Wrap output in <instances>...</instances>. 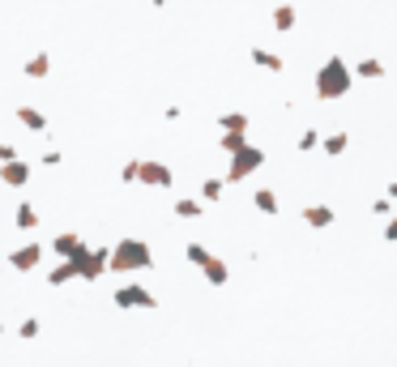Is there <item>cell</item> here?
Instances as JSON below:
<instances>
[{
    "mask_svg": "<svg viewBox=\"0 0 397 367\" xmlns=\"http://www.w3.org/2000/svg\"><path fill=\"white\" fill-rule=\"evenodd\" d=\"M312 90H316V98H321V103H338V98H346V94L355 90V68H351L342 56H329V60L316 68Z\"/></svg>",
    "mask_w": 397,
    "mask_h": 367,
    "instance_id": "1",
    "label": "cell"
},
{
    "mask_svg": "<svg viewBox=\"0 0 397 367\" xmlns=\"http://www.w3.org/2000/svg\"><path fill=\"white\" fill-rule=\"evenodd\" d=\"M141 269H154V252H150V244L137 239V235L115 239V248H111V274H141Z\"/></svg>",
    "mask_w": 397,
    "mask_h": 367,
    "instance_id": "2",
    "label": "cell"
},
{
    "mask_svg": "<svg viewBox=\"0 0 397 367\" xmlns=\"http://www.w3.org/2000/svg\"><path fill=\"white\" fill-rule=\"evenodd\" d=\"M261 167H265V150H261V145H248V150H239V154L227 162V180H252Z\"/></svg>",
    "mask_w": 397,
    "mask_h": 367,
    "instance_id": "3",
    "label": "cell"
},
{
    "mask_svg": "<svg viewBox=\"0 0 397 367\" xmlns=\"http://www.w3.org/2000/svg\"><path fill=\"white\" fill-rule=\"evenodd\" d=\"M115 308H124V312H154L158 308V299H154V291L150 286H115Z\"/></svg>",
    "mask_w": 397,
    "mask_h": 367,
    "instance_id": "4",
    "label": "cell"
},
{
    "mask_svg": "<svg viewBox=\"0 0 397 367\" xmlns=\"http://www.w3.org/2000/svg\"><path fill=\"white\" fill-rule=\"evenodd\" d=\"M47 252H56L60 261H73V257H86V252H90V244H86L77 231H60V235L47 244Z\"/></svg>",
    "mask_w": 397,
    "mask_h": 367,
    "instance_id": "5",
    "label": "cell"
},
{
    "mask_svg": "<svg viewBox=\"0 0 397 367\" xmlns=\"http://www.w3.org/2000/svg\"><path fill=\"white\" fill-rule=\"evenodd\" d=\"M43 257H47V248H43V244H26V248L9 252V265H13L17 274H30V269H38V265H43Z\"/></svg>",
    "mask_w": 397,
    "mask_h": 367,
    "instance_id": "6",
    "label": "cell"
},
{
    "mask_svg": "<svg viewBox=\"0 0 397 367\" xmlns=\"http://www.w3.org/2000/svg\"><path fill=\"white\" fill-rule=\"evenodd\" d=\"M141 184H150V188H171V184H175V175H171V167H167V162L145 158V162H141Z\"/></svg>",
    "mask_w": 397,
    "mask_h": 367,
    "instance_id": "7",
    "label": "cell"
},
{
    "mask_svg": "<svg viewBox=\"0 0 397 367\" xmlns=\"http://www.w3.org/2000/svg\"><path fill=\"white\" fill-rule=\"evenodd\" d=\"M107 269H111V248H94L90 261H86V278H81V282H98Z\"/></svg>",
    "mask_w": 397,
    "mask_h": 367,
    "instance_id": "8",
    "label": "cell"
},
{
    "mask_svg": "<svg viewBox=\"0 0 397 367\" xmlns=\"http://www.w3.org/2000/svg\"><path fill=\"white\" fill-rule=\"evenodd\" d=\"M355 77H364V81H385V77H389V68H385V60L364 56V60H355Z\"/></svg>",
    "mask_w": 397,
    "mask_h": 367,
    "instance_id": "9",
    "label": "cell"
},
{
    "mask_svg": "<svg viewBox=\"0 0 397 367\" xmlns=\"http://www.w3.org/2000/svg\"><path fill=\"white\" fill-rule=\"evenodd\" d=\"M0 184L26 188V184H30V162H21V158H17V162H4V167H0Z\"/></svg>",
    "mask_w": 397,
    "mask_h": 367,
    "instance_id": "10",
    "label": "cell"
},
{
    "mask_svg": "<svg viewBox=\"0 0 397 367\" xmlns=\"http://www.w3.org/2000/svg\"><path fill=\"white\" fill-rule=\"evenodd\" d=\"M304 222H308L312 231H325V227L338 222V214H334L329 205H304Z\"/></svg>",
    "mask_w": 397,
    "mask_h": 367,
    "instance_id": "11",
    "label": "cell"
},
{
    "mask_svg": "<svg viewBox=\"0 0 397 367\" xmlns=\"http://www.w3.org/2000/svg\"><path fill=\"white\" fill-rule=\"evenodd\" d=\"M201 274H205V282H210V286H227V282H231V269H227V261H222V257H210V261L201 265Z\"/></svg>",
    "mask_w": 397,
    "mask_h": 367,
    "instance_id": "12",
    "label": "cell"
},
{
    "mask_svg": "<svg viewBox=\"0 0 397 367\" xmlns=\"http://www.w3.org/2000/svg\"><path fill=\"white\" fill-rule=\"evenodd\" d=\"M252 64L265 68V73H282V68H287V60H282L278 51H269V47H252Z\"/></svg>",
    "mask_w": 397,
    "mask_h": 367,
    "instance_id": "13",
    "label": "cell"
},
{
    "mask_svg": "<svg viewBox=\"0 0 397 367\" xmlns=\"http://www.w3.org/2000/svg\"><path fill=\"white\" fill-rule=\"evenodd\" d=\"M13 115H17L21 128H30V133H47V115H43L38 107H17Z\"/></svg>",
    "mask_w": 397,
    "mask_h": 367,
    "instance_id": "14",
    "label": "cell"
},
{
    "mask_svg": "<svg viewBox=\"0 0 397 367\" xmlns=\"http://www.w3.org/2000/svg\"><path fill=\"white\" fill-rule=\"evenodd\" d=\"M252 141H248V133H218V150L227 154V158H235L239 150H248Z\"/></svg>",
    "mask_w": 397,
    "mask_h": 367,
    "instance_id": "15",
    "label": "cell"
},
{
    "mask_svg": "<svg viewBox=\"0 0 397 367\" xmlns=\"http://www.w3.org/2000/svg\"><path fill=\"white\" fill-rule=\"evenodd\" d=\"M47 73H51V56H47V51H34V56L26 60V77H30V81H43Z\"/></svg>",
    "mask_w": 397,
    "mask_h": 367,
    "instance_id": "16",
    "label": "cell"
},
{
    "mask_svg": "<svg viewBox=\"0 0 397 367\" xmlns=\"http://www.w3.org/2000/svg\"><path fill=\"white\" fill-rule=\"evenodd\" d=\"M218 128H222V133H248V128H252V115L227 111V115H218Z\"/></svg>",
    "mask_w": 397,
    "mask_h": 367,
    "instance_id": "17",
    "label": "cell"
},
{
    "mask_svg": "<svg viewBox=\"0 0 397 367\" xmlns=\"http://www.w3.org/2000/svg\"><path fill=\"white\" fill-rule=\"evenodd\" d=\"M252 205H257L265 218H274V214H278V192H274V188H257V192H252Z\"/></svg>",
    "mask_w": 397,
    "mask_h": 367,
    "instance_id": "18",
    "label": "cell"
},
{
    "mask_svg": "<svg viewBox=\"0 0 397 367\" xmlns=\"http://www.w3.org/2000/svg\"><path fill=\"white\" fill-rule=\"evenodd\" d=\"M346 145H351V133H329V137L321 141V150H325L329 158H342V154H346Z\"/></svg>",
    "mask_w": 397,
    "mask_h": 367,
    "instance_id": "19",
    "label": "cell"
},
{
    "mask_svg": "<svg viewBox=\"0 0 397 367\" xmlns=\"http://www.w3.org/2000/svg\"><path fill=\"white\" fill-rule=\"evenodd\" d=\"M295 21H299V13H295L291 4H278V9H274V30L287 34V30H295Z\"/></svg>",
    "mask_w": 397,
    "mask_h": 367,
    "instance_id": "20",
    "label": "cell"
},
{
    "mask_svg": "<svg viewBox=\"0 0 397 367\" xmlns=\"http://www.w3.org/2000/svg\"><path fill=\"white\" fill-rule=\"evenodd\" d=\"M13 222H17L21 231H34V227H38V210H34L30 201H21V205H17V214H13Z\"/></svg>",
    "mask_w": 397,
    "mask_h": 367,
    "instance_id": "21",
    "label": "cell"
},
{
    "mask_svg": "<svg viewBox=\"0 0 397 367\" xmlns=\"http://www.w3.org/2000/svg\"><path fill=\"white\" fill-rule=\"evenodd\" d=\"M201 210H205V201H197V197H180L175 201V214L180 218H201Z\"/></svg>",
    "mask_w": 397,
    "mask_h": 367,
    "instance_id": "22",
    "label": "cell"
},
{
    "mask_svg": "<svg viewBox=\"0 0 397 367\" xmlns=\"http://www.w3.org/2000/svg\"><path fill=\"white\" fill-rule=\"evenodd\" d=\"M210 257H214V252H210L205 244H184V261H188V265H197V269H201Z\"/></svg>",
    "mask_w": 397,
    "mask_h": 367,
    "instance_id": "23",
    "label": "cell"
},
{
    "mask_svg": "<svg viewBox=\"0 0 397 367\" xmlns=\"http://www.w3.org/2000/svg\"><path fill=\"white\" fill-rule=\"evenodd\" d=\"M38 334H43V321H38V316H26V321L17 325V338H21V342H34Z\"/></svg>",
    "mask_w": 397,
    "mask_h": 367,
    "instance_id": "24",
    "label": "cell"
},
{
    "mask_svg": "<svg viewBox=\"0 0 397 367\" xmlns=\"http://www.w3.org/2000/svg\"><path fill=\"white\" fill-rule=\"evenodd\" d=\"M141 162H145V158H128V162L120 167V180H124V184H141Z\"/></svg>",
    "mask_w": 397,
    "mask_h": 367,
    "instance_id": "25",
    "label": "cell"
},
{
    "mask_svg": "<svg viewBox=\"0 0 397 367\" xmlns=\"http://www.w3.org/2000/svg\"><path fill=\"white\" fill-rule=\"evenodd\" d=\"M201 201H222V180H218V175L201 180Z\"/></svg>",
    "mask_w": 397,
    "mask_h": 367,
    "instance_id": "26",
    "label": "cell"
},
{
    "mask_svg": "<svg viewBox=\"0 0 397 367\" xmlns=\"http://www.w3.org/2000/svg\"><path fill=\"white\" fill-rule=\"evenodd\" d=\"M321 141H325V137H321L316 128H304V133H299V150H316Z\"/></svg>",
    "mask_w": 397,
    "mask_h": 367,
    "instance_id": "27",
    "label": "cell"
},
{
    "mask_svg": "<svg viewBox=\"0 0 397 367\" xmlns=\"http://www.w3.org/2000/svg\"><path fill=\"white\" fill-rule=\"evenodd\" d=\"M372 214H376V218H385V214L393 218V201H389V197H376V201H372Z\"/></svg>",
    "mask_w": 397,
    "mask_h": 367,
    "instance_id": "28",
    "label": "cell"
},
{
    "mask_svg": "<svg viewBox=\"0 0 397 367\" xmlns=\"http://www.w3.org/2000/svg\"><path fill=\"white\" fill-rule=\"evenodd\" d=\"M60 162H64L60 150H43V167H60Z\"/></svg>",
    "mask_w": 397,
    "mask_h": 367,
    "instance_id": "29",
    "label": "cell"
},
{
    "mask_svg": "<svg viewBox=\"0 0 397 367\" xmlns=\"http://www.w3.org/2000/svg\"><path fill=\"white\" fill-rule=\"evenodd\" d=\"M385 244H397V214L385 222Z\"/></svg>",
    "mask_w": 397,
    "mask_h": 367,
    "instance_id": "30",
    "label": "cell"
},
{
    "mask_svg": "<svg viewBox=\"0 0 397 367\" xmlns=\"http://www.w3.org/2000/svg\"><path fill=\"white\" fill-rule=\"evenodd\" d=\"M150 4H154V9H167V4H171V0H150Z\"/></svg>",
    "mask_w": 397,
    "mask_h": 367,
    "instance_id": "31",
    "label": "cell"
},
{
    "mask_svg": "<svg viewBox=\"0 0 397 367\" xmlns=\"http://www.w3.org/2000/svg\"><path fill=\"white\" fill-rule=\"evenodd\" d=\"M389 201H397V184H389Z\"/></svg>",
    "mask_w": 397,
    "mask_h": 367,
    "instance_id": "32",
    "label": "cell"
},
{
    "mask_svg": "<svg viewBox=\"0 0 397 367\" xmlns=\"http://www.w3.org/2000/svg\"><path fill=\"white\" fill-rule=\"evenodd\" d=\"M0 334H4V325H0Z\"/></svg>",
    "mask_w": 397,
    "mask_h": 367,
    "instance_id": "33",
    "label": "cell"
},
{
    "mask_svg": "<svg viewBox=\"0 0 397 367\" xmlns=\"http://www.w3.org/2000/svg\"><path fill=\"white\" fill-rule=\"evenodd\" d=\"M0 167H4V158H0Z\"/></svg>",
    "mask_w": 397,
    "mask_h": 367,
    "instance_id": "34",
    "label": "cell"
}]
</instances>
